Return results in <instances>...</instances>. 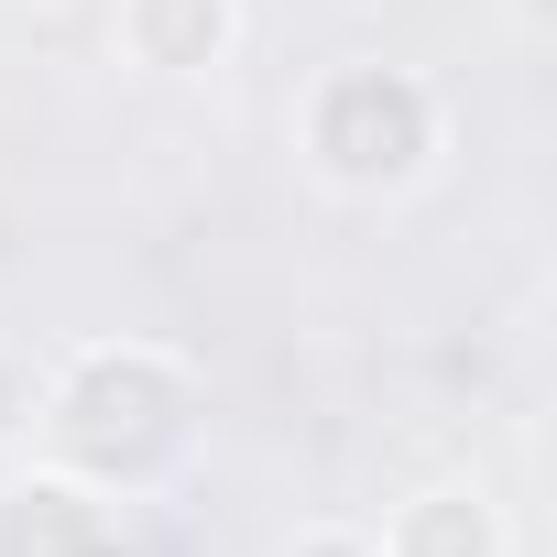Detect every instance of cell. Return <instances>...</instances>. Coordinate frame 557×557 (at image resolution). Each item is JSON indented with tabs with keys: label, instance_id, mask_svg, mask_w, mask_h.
Wrapping results in <instances>:
<instances>
[{
	"label": "cell",
	"instance_id": "6da1fadb",
	"mask_svg": "<svg viewBox=\"0 0 557 557\" xmlns=\"http://www.w3.org/2000/svg\"><path fill=\"white\" fill-rule=\"evenodd\" d=\"M34 437L88 492H164L197 448V372L164 339H88L34 394Z\"/></svg>",
	"mask_w": 557,
	"mask_h": 557
},
{
	"label": "cell",
	"instance_id": "7a4b0ae2",
	"mask_svg": "<svg viewBox=\"0 0 557 557\" xmlns=\"http://www.w3.org/2000/svg\"><path fill=\"white\" fill-rule=\"evenodd\" d=\"M296 153H307V175L329 197H416L437 175V153H448V99L416 66L339 55L296 99Z\"/></svg>",
	"mask_w": 557,
	"mask_h": 557
},
{
	"label": "cell",
	"instance_id": "3957f363",
	"mask_svg": "<svg viewBox=\"0 0 557 557\" xmlns=\"http://www.w3.org/2000/svg\"><path fill=\"white\" fill-rule=\"evenodd\" d=\"M0 557H121V513H110V492L34 459L0 481Z\"/></svg>",
	"mask_w": 557,
	"mask_h": 557
},
{
	"label": "cell",
	"instance_id": "277c9868",
	"mask_svg": "<svg viewBox=\"0 0 557 557\" xmlns=\"http://www.w3.org/2000/svg\"><path fill=\"white\" fill-rule=\"evenodd\" d=\"M110 34L143 77H219L240 55V0H110Z\"/></svg>",
	"mask_w": 557,
	"mask_h": 557
},
{
	"label": "cell",
	"instance_id": "5b68a950",
	"mask_svg": "<svg viewBox=\"0 0 557 557\" xmlns=\"http://www.w3.org/2000/svg\"><path fill=\"white\" fill-rule=\"evenodd\" d=\"M383 557H513V513L492 503V481H416L383 524Z\"/></svg>",
	"mask_w": 557,
	"mask_h": 557
},
{
	"label": "cell",
	"instance_id": "8992f818",
	"mask_svg": "<svg viewBox=\"0 0 557 557\" xmlns=\"http://www.w3.org/2000/svg\"><path fill=\"white\" fill-rule=\"evenodd\" d=\"M285 557H383V546H372V524H307V535H285Z\"/></svg>",
	"mask_w": 557,
	"mask_h": 557
},
{
	"label": "cell",
	"instance_id": "52a82bcc",
	"mask_svg": "<svg viewBox=\"0 0 557 557\" xmlns=\"http://www.w3.org/2000/svg\"><path fill=\"white\" fill-rule=\"evenodd\" d=\"M503 23H513L524 45H546V0H503Z\"/></svg>",
	"mask_w": 557,
	"mask_h": 557
}]
</instances>
